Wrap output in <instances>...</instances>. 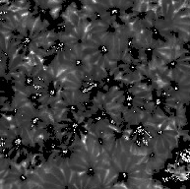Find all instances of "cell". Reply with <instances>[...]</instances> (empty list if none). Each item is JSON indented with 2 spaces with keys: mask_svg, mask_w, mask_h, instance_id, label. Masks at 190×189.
<instances>
[{
  "mask_svg": "<svg viewBox=\"0 0 190 189\" xmlns=\"http://www.w3.org/2000/svg\"><path fill=\"white\" fill-rule=\"evenodd\" d=\"M72 115H73V118L76 121L77 124H82V123H84V121L86 119L84 111H81V110L72 111Z\"/></svg>",
  "mask_w": 190,
  "mask_h": 189,
  "instance_id": "cell-1",
  "label": "cell"
},
{
  "mask_svg": "<svg viewBox=\"0 0 190 189\" xmlns=\"http://www.w3.org/2000/svg\"><path fill=\"white\" fill-rule=\"evenodd\" d=\"M123 85H126V86H130V85H134V81H133V77H132V74L131 72L130 73H127V74H124L122 77V80L120 81Z\"/></svg>",
  "mask_w": 190,
  "mask_h": 189,
  "instance_id": "cell-2",
  "label": "cell"
},
{
  "mask_svg": "<svg viewBox=\"0 0 190 189\" xmlns=\"http://www.w3.org/2000/svg\"><path fill=\"white\" fill-rule=\"evenodd\" d=\"M143 108H144V109L146 110V111H148L149 113H153V111L155 110V108H157V105H156V103L153 102V101H150V102H148V101H146V102H144V105H143Z\"/></svg>",
  "mask_w": 190,
  "mask_h": 189,
  "instance_id": "cell-3",
  "label": "cell"
},
{
  "mask_svg": "<svg viewBox=\"0 0 190 189\" xmlns=\"http://www.w3.org/2000/svg\"><path fill=\"white\" fill-rule=\"evenodd\" d=\"M139 50V56H138V59L141 63H144V64H147L148 63V57H147V54H146V49L144 48H140L138 49Z\"/></svg>",
  "mask_w": 190,
  "mask_h": 189,
  "instance_id": "cell-4",
  "label": "cell"
},
{
  "mask_svg": "<svg viewBox=\"0 0 190 189\" xmlns=\"http://www.w3.org/2000/svg\"><path fill=\"white\" fill-rule=\"evenodd\" d=\"M62 10V6H57V7H54L52 9L49 10V14L52 17L53 20H56L57 18L59 17V12Z\"/></svg>",
  "mask_w": 190,
  "mask_h": 189,
  "instance_id": "cell-5",
  "label": "cell"
},
{
  "mask_svg": "<svg viewBox=\"0 0 190 189\" xmlns=\"http://www.w3.org/2000/svg\"><path fill=\"white\" fill-rule=\"evenodd\" d=\"M144 102L145 101L141 100V98H137V97H133V98H132V101H131L133 108H143Z\"/></svg>",
  "mask_w": 190,
  "mask_h": 189,
  "instance_id": "cell-6",
  "label": "cell"
},
{
  "mask_svg": "<svg viewBox=\"0 0 190 189\" xmlns=\"http://www.w3.org/2000/svg\"><path fill=\"white\" fill-rule=\"evenodd\" d=\"M136 71L141 73L142 75L146 76L147 74V64H144V63H139L138 65H136Z\"/></svg>",
  "mask_w": 190,
  "mask_h": 189,
  "instance_id": "cell-7",
  "label": "cell"
},
{
  "mask_svg": "<svg viewBox=\"0 0 190 189\" xmlns=\"http://www.w3.org/2000/svg\"><path fill=\"white\" fill-rule=\"evenodd\" d=\"M69 132L68 129H65V130H61V131H58V132H55V138L57 140H59L60 142H62V139L67 135V133Z\"/></svg>",
  "mask_w": 190,
  "mask_h": 189,
  "instance_id": "cell-8",
  "label": "cell"
},
{
  "mask_svg": "<svg viewBox=\"0 0 190 189\" xmlns=\"http://www.w3.org/2000/svg\"><path fill=\"white\" fill-rule=\"evenodd\" d=\"M111 188H129V187H128V184L125 181H120V182L116 181L112 184Z\"/></svg>",
  "mask_w": 190,
  "mask_h": 189,
  "instance_id": "cell-9",
  "label": "cell"
},
{
  "mask_svg": "<svg viewBox=\"0 0 190 189\" xmlns=\"http://www.w3.org/2000/svg\"><path fill=\"white\" fill-rule=\"evenodd\" d=\"M1 110H2L3 112H6V111H14L15 109H14V108L12 106V104H11V103H5L2 105Z\"/></svg>",
  "mask_w": 190,
  "mask_h": 189,
  "instance_id": "cell-10",
  "label": "cell"
},
{
  "mask_svg": "<svg viewBox=\"0 0 190 189\" xmlns=\"http://www.w3.org/2000/svg\"><path fill=\"white\" fill-rule=\"evenodd\" d=\"M124 72L123 71H118V72H116L113 75V79L115 80V81H121L122 80V77H123V75H124Z\"/></svg>",
  "mask_w": 190,
  "mask_h": 189,
  "instance_id": "cell-11",
  "label": "cell"
},
{
  "mask_svg": "<svg viewBox=\"0 0 190 189\" xmlns=\"http://www.w3.org/2000/svg\"><path fill=\"white\" fill-rule=\"evenodd\" d=\"M93 122H94V120L92 119V118H89V120H88V122H85L84 123V125H83V128L84 129H86L87 131L92 127V125H93Z\"/></svg>",
  "mask_w": 190,
  "mask_h": 189,
  "instance_id": "cell-12",
  "label": "cell"
},
{
  "mask_svg": "<svg viewBox=\"0 0 190 189\" xmlns=\"http://www.w3.org/2000/svg\"><path fill=\"white\" fill-rule=\"evenodd\" d=\"M48 26H49V22H48L47 20H43V25H42V27H40V30H39V32H45V30H46V27H48Z\"/></svg>",
  "mask_w": 190,
  "mask_h": 189,
  "instance_id": "cell-13",
  "label": "cell"
},
{
  "mask_svg": "<svg viewBox=\"0 0 190 189\" xmlns=\"http://www.w3.org/2000/svg\"><path fill=\"white\" fill-rule=\"evenodd\" d=\"M48 125L46 124L45 122H43V121H38V124H37V127L38 128V129H46V127H47Z\"/></svg>",
  "mask_w": 190,
  "mask_h": 189,
  "instance_id": "cell-14",
  "label": "cell"
},
{
  "mask_svg": "<svg viewBox=\"0 0 190 189\" xmlns=\"http://www.w3.org/2000/svg\"><path fill=\"white\" fill-rule=\"evenodd\" d=\"M73 134H74L73 132H68V133H67V135H66V140H65V144H66V145L69 144V142H70V140H71V138H72Z\"/></svg>",
  "mask_w": 190,
  "mask_h": 189,
  "instance_id": "cell-15",
  "label": "cell"
},
{
  "mask_svg": "<svg viewBox=\"0 0 190 189\" xmlns=\"http://www.w3.org/2000/svg\"><path fill=\"white\" fill-rule=\"evenodd\" d=\"M119 90V88H118V86H112L109 91H107V94H112V93H115V92H117Z\"/></svg>",
  "mask_w": 190,
  "mask_h": 189,
  "instance_id": "cell-16",
  "label": "cell"
},
{
  "mask_svg": "<svg viewBox=\"0 0 190 189\" xmlns=\"http://www.w3.org/2000/svg\"><path fill=\"white\" fill-rule=\"evenodd\" d=\"M89 109L91 110V112H92L93 114H96L97 112H98V108H97V106L96 105H92V106H89Z\"/></svg>",
  "mask_w": 190,
  "mask_h": 189,
  "instance_id": "cell-17",
  "label": "cell"
},
{
  "mask_svg": "<svg viewBox=\"0 0 190 189\" xmlns=\"http://www.w3.org/2000/svg\"><path fill=\"white\" fill-rule=\"evenodd\" d=\"M76 106H77L78 110H81V111H85L86 110V106L84 105V103H78Z\"/></svg>",
  "mask_w": 190,
  "mask_h": 189,
  "instance_id": "cell-18",
  "label": "cell"
},
{
  "mask_svg": "<svg viewBox=\"0 0 190 189\" xmlns=\"http://www.w3.org/2000/svg\"><path fill=\"white\" fill-rule=\"evenodd\" d=\"M118 70H119V68H118V67H116V68H114V69H111V70H109V75H110V76H113L115 73H116V72H118Z\"/></svg>",
  "mask_w": 190,
  "mask_h": 189,
  "instance_id": "cell-19",
  "label": "cell"
},
{
  "mask_svg": "<svg viewBox=\"0 0 190 189\" xmlns=\"http://www.w3.org/2000/svg\"><path fill=\"white\" fill-rule=\"evenodd\" d=\"M58 147H59V148H61L62 150H66V149H67V148H68V145H66L65 143H64V144H63V143H61V144H60Z\"/></svg>",
  "mask_w": 190,
  "mask_h": 189,
  "instance_id": "cell-20",
  "label": "cell"
},
{
  "mask_svg": "<svg viewBox=\"0 0 190 189\" xmlns=\"http://www.w3.org/2000/svg\"><path fill=\"white\" fill-rule=\"evenodd\" d=\"M125 101V97H124V95H123L122 97H120L119 98H118V100H117V103H122L123 102H124Z\"/></svg>",
  "mask_w": 190,
  "mask_h": 189,
  "instance_id": "cell-21",
  "label": "cell"
},
{
  "mask_svg": "<svg viewBox=\"0 0 190 189\" xmlns=\"http://www.w3.org/2000/svg\"><path fill=\"white\" fill-rule=\"evenodd\" d=\"M21 151H22V154H24L25 156H28V155H29V152H28V150H27V149H25V148H23V149H21Z\"/></svg>",
  "mask_w": 190,
  "mask_h": 189,
  "instance_id": "cell-22",
  "label": "cell"
},
{
  "mask_svg": "<svg viewBox=\"0 0 190 189\" xmlns=\"http://www.w3.org/2000/svg\"><path fill=\"white\" fill-rule=\"evenodd\" d=\"M139 62H140V61H139V59H134V58L132 59V64H133V65H135V66H136V65H138V64H139Z\"/></svg>",
  "mask_w": 190,
  "mask_h": 189,
  "instance_id": "cell-23",
  "label": "cell"
},
{
  "mask_svg": "<svg viewBox=\"0 0 190 189\" xmlns=\"http://www.w3.org/2000/svg\"><path fill=\"white\" fill-rule=\"evenodd\" d=\"M182 139H183V141H188L189 139H190V138H189L188 133H187V134H185V135H183V136H182Z\"/></svg>",
  "mask_w": 190,
  "mask_h": 189,
  "instance_id": "cell-24",
  "label": "cell"
},
{
  "mask_svg": "<svg viewBox=\"0 0 190 189\" xmlns=\"http://www.w3.org/2000/svg\"><path fill=\"white\" fill-rule=\"evenodd\" d=\"M0 101H1V105H3L5 103V101H7V97H1V100H0Z\"/></svg>",
  "mask_w": 190,
  "mask_h": 189,
  "instance_id": "cell-25",
  "label": "cell"
},
{
  "mask_svg": "<svg viewBox=\"0 0 190 189\" xmlns=\"http://www.w3.org/2000/svg\"><path fill=\"white\" fill-rule=\"evenodd\" d=\"M156 93H157V96H158V97H161L163 91H162V90H156Z\"/></svg>",
  "mask_w": 190,
  "mask_h": 189,
  "instance_id": "cell-26",
  "label": "cell"
},
{
  "mask_svg": "<svg viewBox=\"0 0 190 189\" xmlns=\"http://www.w3.org/2000/svg\"><path fill=\"white\" fill-rule=\"evenodd\" d=\"M103 89L105 90V91H109V85H104V86H103Z\"/></svg>",
  "mask_w": 190,
  "mask_h": 189,
  "instance_id": "cell-27",
  "label": "cell"
}]
</instances>
